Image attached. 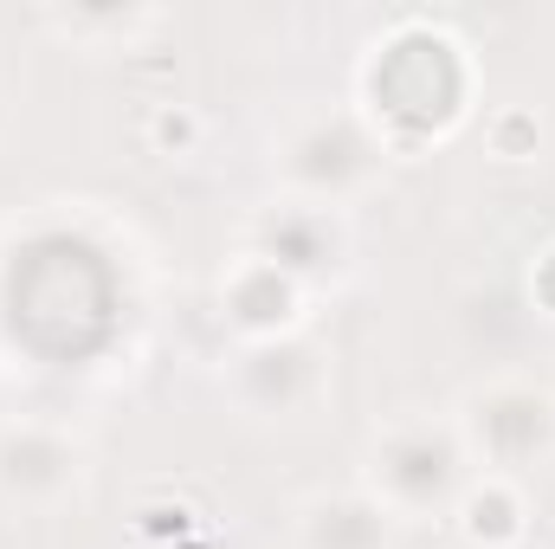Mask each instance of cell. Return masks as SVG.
<instances>
[{
	"instance_id": "cell-2",
	"label": "cell",
	"mask_w": 555,
	"mask_h": 549,
	"mask_svg": "<svg viewBox=\"0 0 555 549\" xmlns=\"http://www.w3.org/2000/svg\"><path fill=\"white\" fill-rule=\"evenodd\" d=\"M388 142L375 137L362 117H304L284 137V175L304 194V207H343L382 175Z\"/></svg>"
},
{
	"instance_id": "cell-7",
	"label": "cell",
	"mask_w": 555,
	"mask_h": 549,
	"mask_svg": "<svg viewBox=\"0 0 555 549\" xmlns=\"http://www.w3.org/2000/svg\"><path fill=\"white\" fill-rule=\"evenodd\" d=\"M388 537H395V518L369 491L310 498L297 511V549H388Z\"/></svg>"
},
{
	"instance_id": "cell-5",
	"label": "cell",
	"mask_w": 555,
	"mask_h": 549,
	"mask_svg": "<svg viewBox=\"0 0 555 549\" xmlns=\"http://www.w3.org/2000/svg\"><path fill=\"white\" fill-rule=\"evenodd\" d=\"M85 478V452L65 426H39V420H20L0 433V498L7 505H59L72 498Z\"/></svg>"
},
{
	"instance_id": "cell-4",
	"label": "cell",
	"mask_w": 555,
	"mask_h": 549,
	"mask_svg": "<svg viewBox=\"0 0 555 549\" xmlns=\"http://www.w3.org/2000/svg\"><path fill=\"white\" fill-rule=\"evenodd\" d=\"M323 388H330V362L304 336H266L233 369V395L259 420H297L323 401Z\"/></svg>"
},
{
	"instance_id": "cell-3",
	"label": "cell",
	"mask_w": 555,
	"mask_h": 549,
	"mask_svg": "<svg viewBox=\"0 0 555 549\" xmlns=\"http://www.w3.org/2000/svg\"><path fill=\"white\" fill-rule=\"evenodd\" d=\"M459 439H465V459L472 465H491V478L530 465L555 433V401L537 395L530 382H498V388H478L465 413L452 420Z\"/></svg>"
},
{
	"instance_id": "cell-6",
	"label": "cell",
	"mask_w": 555,
	"mask_h": 549,
	"mask_svg": "<svg viewBox=\"0 0 555 549\" xmlns=\"http://www.w3.org/2000/svg\"><path fill=\"white\" fill-rule=\"evenodd\" d=\"M259 259L278 266L284 278H317L330 272L336 259H343V220H336V207H304V201H291V207H278L259 220Z\"/></svg>"
},
{
	"instance_id": "cell-1",
	"label": "cell",
	"mask_w": 555,
	"mask_h": 549,
	"mask_svg": "<svg viewBox=\"0 0 555 549\" xmlns=\"http://www.w3.org/2000/svg\"><path fill=\"white\" fill-rule=\"evenodd\" d=\"M465 465L472 459L452 420H395L369 446V498L395 524L446 518L465 498Z\"/></svg>"
}]
</instances>
